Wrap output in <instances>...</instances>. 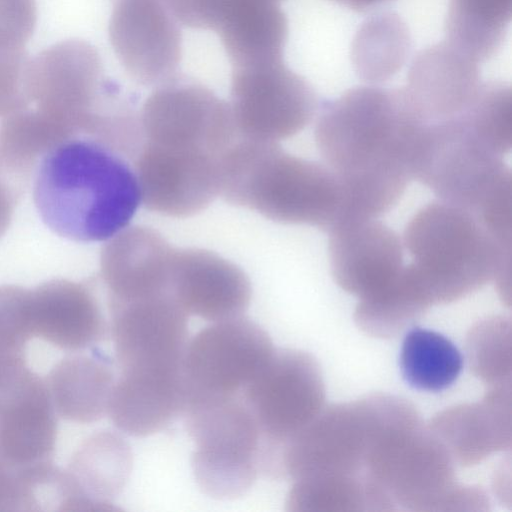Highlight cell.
Listing matches in <instances>:
<instances>
[{"label": "cell", "mask_w": 512, "mask_h": 512, "mask_svg": "<svg viewBox=\"0 0 512 512\" xmlns=\"http://www.w3.org/2000/svg\"><path fill=\"white\" fill-rule=\"evenodd\" d=\"M454 462L423 423L388 433L370 452L365 476L397 505L418 512L488 510L476 487L456 482Z\"/></svg>", "instance_id": "5"}, {"label": "cell", "mask_w": 512, "mask_h": 512, "mask_svg": "<svg viewBox=\"0 0 512 512\" xmlns=\"http://www.w3.org/2000/svg\"><path fill=\"white\" fill-rule=\"evenodd\" d=\"M177 22L193 29L213 30L241 6L281 0H162Z\"/></svg>", "instance_id": "35"}, {"label": "cell", "mask_w": 512, "mask_h": 512, "mask_svg": "<svg viewBox=\"0 0 512 512\" xmlns=\"http://www.w3.org/2000/svg\"><path fill=\"white\" fill-rule=\"evenodd\" d=\"M491 150L500 156L512 147V90L502 81L481 83L465 111L459 115Z\"/></svg>", "instance_id": "34"}, {"label": "cell", "mask_w": 512, "mask_h": 512, "mask_svg": "<svg viewBox=\"0 0 512 512\" xmlns=\"http://www.w3.org/2000/svg\"><path fill=\"white\" fill-rule=\"evenodd\" d=\"M511 335V320L506 316H489L471 327L465 350L475 377L490 386L511 382Z\"/></svg>", "instance_id": "33"}, {"label": "cell", "mask_w": 512, "mask_h": 512, "mask_svg": "<svg viewBox=\"0 0 512 512\" xmlns=\"http://www.w3.org/2000/svg\"><path fill=\"white\" fill-rule=\"evenodd\" d=\"M133 467L128 442L112 431L87 437L63 469L65 511H114V500L124 490Z\"/></svg>", "instance_id": "24"}, {"label": "cell", "mask_w": 512, "mask_h": 512, "mask_svg": "<svg viewBox=\"0 0 512 512\" xmlns=\"http://www.w3.org/2000/svg\"><path fill=\"white\" fill-rule=\"evenodd\" d=\"M174 253L175 248L149 227H126L108 239L100 254L108 302L173 294Z\"/></svg>", "instance_id": "20"}, {"label": "cell", "mask_w": 512, "mask_h": 512, "mask_svg": "<svg viewBox=\"0 0 512 512\" xmlns=\"http://www.w3.org/2000/svg\"><path fill=\"white\" fill-rule=\"evenodd\" d=\"M274 352L267 332L244 316L213 322L188 341L183 361L185 402L241 395Z\"/></svg>", "instance_id": "12"}, {"label": "cell", "mask_w": 512, "mask_h": 512, "mask_svg": "<svg viewBox=\"0 0 512 512\" xmlns=\"http://www.w3.org/2000/svg\"><path fill=\"white\" fill-rule=\"evenodd\" d=\"M222 159L143 142L133 161L141 203L169 217L185 218L201 212L220 194Z\"/></svg>", "instance_id": "15"}, {"label": "cell", "mask_w": 512, "mask_h": 512, "mask_svg": "<svg viewBox=\"0 0 512 512\" xmlns=\"http://www.w3.org/2000/svg\"><path fill=\"white\" fill-rule=\"evenodd\" d=\"M0 172V238L8 230L16 205V190Z\"/></svg>", "instance_id": "38"}, {"label": "cell", "mask_w": 512, "mask_h": 512, "mask_svg": "<svg viewBox=\"0 0 512 512\" xmlns=\"http://www.w3.org/2000/svg\"><path fill=\"white\" fill-rule=\"evenodd\" d=\"M229 106L240 137L277 142L305 128L319 100L304 77L278 61L233 68Z\"/></svg>", "instance_id": "11"}, {"label": "cell", "mask_w": 512, "mask_h": 512, "mask_svg": "<svg viewBox=\"0 0 512 512\" xmlns=\"http://www.w3.org/2000/svg\"><path fill=\"white\" fill-rule=\"evenodd\" d=\"M219 196L276 222L327 231L344 216L336 175L324 164L289 154L277 142L240 137L222 159Z\"/></svg>", "instance_id": "3"}, {"label": "cell", "mask_w": 512, "mask_h": 512, "mask_svg": "<svg viewBox=\"0 0 512 512\" xmlns=\"http://www.w3.org/2000/svg\"><path fill=\"white\" fill-rule=\"evenodd\" d=\"M115 381L111 361L98 351L61 359L45 379L56 414L82 424L108 413Z\"/></svg>", "instance_id": "25"}, {"label": "cell", "mask_w": 512, "mask_h": 512, "mask_svg": "<svg viewBox=\"0 0 512 512\" xmlns=\"http://www.w3.org/2000/svg\"><path fill=\"white\" fill-rule=\"evenodd\" d=\"M425 124L404 88L358 86L323 104L315 143L342 187L343 219L377 218L398 203Z\"/></svg>", "instance_id": "1"}, {"label": "cell", "mask_w": 512, "mask_h": 512, "mask_svg": "<svg viewBox=\"0 0 512 512\" xmlns=\"http://www.w3.org/2000/svg\"><path fill=\"white\" fill-rule=\"evenodd\" d=\"M108 307L120 373L183 377L188 315L173 294L108 302Z\"/></svg>", "instance_id": "13"}, {"label": "cell", "mask_w": 512, "mask_h": 512, "mask_svg": "<svg viewBox=\"0 0 512 512\" xmlns=\"http://www.w3.org/2000/svg\"><path fill=\"white\" fill-rule=\"evenodd\" d=\"M36 19L34 0H0V49L25 48Z\"/></svg>", "instance_id": "37"}, {"label": "cell", "mask_w": 512, "mask_h": 512, "mask_svg": "<svg viewBox=\"0 0 512 512\" xmlns=\"http://www.w3.org/2000/svg\"><path fill=\"white\" fill-rule=\"evenodd\" d=\"M123 91L105 75L92 44L69 39L30 58L24 108L37 111L72 137H91Z\"/></svg>", "instance_id": "8"}, {"label": "cell", "mask_w": 512, "mask_h": 512, "mask_svg": "<svg viewBox=\"0 0 512 512\" xmlns=\"http://www.w3.org/2000/svg\"><path fill=\"white\" fill-rule=\"evenodd\" d=\"M129 161L84 135L58 145L35 171L33 198L42 221L76 242L106 241L118 234L141 203Z\"/></svg>", "instance_id": "2"}, {"label": "cell", "mask_w": 512, "mask_h": 512, "mask_svg": "<svg viewBox=\"0 0 512 512\" xmlns=\"http://www.w3.org/2000/svg\"><path fill=\"white\" fill-rule=\"evenodd\" d=\"M26 311L31 338L66 351L102 342L108 323L91 282L53 279L27 289Z\"/></svg>", "instance_id": "19"}, {"label": "cell", "mask_w": 512, "mask_h": 512, "mask_svg": "<svg viewBox=\"0 0 512 512\" xmlns=\"http://www.w3.org/2000/svg\"><path fill=\"white\" fill-rule=\"evenodd\" d=\"M431 306L409 265L382 292L360 299L356 325L366 334L391 338L420 320Z\"/></svg>", "instance_id": "30"}, {"label": "cell", "mask_w": 512, "mask_h": 512, "mask_svg": "<svg viewBox=\"0 0 512 512\" xmlns=\"http://www.w3.org/2000/svg\"><path fill=\"white\" fill-rule=\"evenodd\" d=\"M463 367L458 348L442 334L416 327L402 343L400 370L411 387L440 392L451 386Z\"/></svg>", "instance_id": "31"}, {"label": "cell", "mask_w": 512, "mask_h": 512, "mask_svg": "<svg viewBox=\"0 0 512 512\" xmlns=\"http://www.w3.org/2000/svg\"><path fill=\"white\" fill-rule=\"evenodd\" d=\"M172 293L187 315L211 322L243 316L252 288L236 264L200 248L175 249Z\"/></svg>", "instance_id": "21"}, {"label": "cell", "mask_w": 512, "mask_h": 512, "mask_svg": "<svg viewBox=\"0 0 512 512\" xmlns=\"http://www.w3.org/2000/svg\"><path fill=\"white\" fill-rule=\"evenodd\" d=\"M286 500L292 512L373 511L364 475H320L293 481Z\"/></svg>", "instance_id": "32"}, {"label": "cell", "mask_w": 512, "mask_h": 512, "mask_svg": "<svg viewBox=\"0 0 512 512\" xmlns=\"http://www.w3.org/2000/svg\"><path fill=\"white\" fill-rule=\"evenodd\" d=\"M143 142L223 157L239 139L229 103L202 83L176 75L140 109Z\"/></svg>", "instance_id": "10"}, {"label": "cell", "mask_w": 512, "mask_h": 512, "mask_svg": "<svg viewBox=\"0 0 512 512\" xmlns=\"http://www.w3.org/2000/svg\"><path fill=\"white\" fill-rule=\"evenodd\" d=\"M373 426L371 395L324 407L284 446L281 478L295 481L320 475H361Z\"/></svg>", "instance_id": "14"}, {"label": "cell", "mask_w": 512, "mask_h": 512, "mask_svg": "<svg viewBox=\"0 0 512 512\" xmlns=\"http://www.w3.org/2000/svg\"><path fill=\"white\" fill-rule=\"evenodd\" d=\"M56 416L45 379L26 363L0 372V456L20 467L52 462Z\"/></svg>", "instance_id": "17"}, {"label": "cell", "mask_w": 512, "mask_h": 512, "mask_svg": "<svg viewBox=\"0 0 512 512\" xmlns=\"http://www.w3.org/2000/svg\"><path fill=\"white\" fill-rule=\"evenodd\" d=\"M502 158L457 116L424 125L412 176L439 200L478 217L497 200L512 195L511 171Z\"/></svg>", "instance_id": "6"}, {"label": "cell", "mask_w": 512, "mask_h": 512, "mask_svg": "<svg viewBox=\"0 0 512 512\" xmlns=\"http://www.w3.org/2000/svg\"><path fill=\"white\" fill-rule=\"evenodd\" d=\"M512 17V0H449L446 41L484 62L502 48Z\"/></svg>", "instance_id": "29"}, {"label": "cell", "mask_w": 512, "mask_h": 512, "mask_svg": "<svg viewBox=\"0 0 512 512\" xmlns=\"http://www.w3.org/2000/svg\"><path fill=\"white\" fill-rule=\"evenodd\" d=\"M404 244L431 305L457 301L494 281L500 299L510 306L511 251L472 212L441 200L429 203L408 222Z\"/></svg>", "instance_id": "4"}, {"label": "cell", "mask_w": 512, "mask_h": 512, "mask_svg": "<svg viewBox=\"0 0 512 512\" xmlns=\"http://www.w3.org/2000/svg\"><path fill=\"white\" fill-rule=\"evenodd\" d=\"M481 83L478 62L444 41L415 55L404 89L424 122L434 123L461 115Z\"/></svg>", "instance_id": "22"}, {"label": "cell", "mask_w": 512, "mask_h": 512, "mask_svg": "<svg viewBox=\"0 0 512 512\" xmlns=\"http://www.w3.org/2000/svg\"><path fill=\"white\" fill-rule=\"evenodd\" d=\"M35 465L20 467L0 456V511H35Z\"/></svg>", "instance_id": "36"}, {"label": "cell", "mask_w": 512, "mask_h": 512, "mask_svg": "<svg viewBox=\"0 0 512 512\" xmlns=\"http://www.w3.org/2000/svg\"><path fill=\"white\" fill-rule=\"evenodd\" d=\"M453 462L469 467L511 447V382L490 386L477 403L439 412L426 425Z\"/></svg>", "instance_id": "23"}, {"label": "cell", "mask_w": 512, "mask_h": 512, "mask_svg": "<svg viewBox=\"0 0 512 512\" xmlns=\"http://www.w3.org/2000/svg\"><path fill=\"white\" fill-rule=\"evenodd\" d=\"M328 251L335 282L359 299L385 290L404 267L399 236L375 218L338 222L329 230Z\"/></svg>", "instance_id": "18"}, {"label": "cell", "mask_w": 512, "mask_h": 512, "mask_svg": "<svg viewBox=\"0 0 512 512\" xmlns=\"http://www.w3.org/2000/svg\"><path fill=\"white\" fill-rule=\"evenodd\" d=\"M411 35L406 22L393 11L367 18L351 43V63L364 82L379 84L391 79L406 63Z\"/></svg>", "instance_id": "28"}, {"label": "cell", "mask_w": 512, "mask_h": 512, "mask_svg": "<svg viewBox=\"0 0 512 512\" xmlns=\"http://www.w3.org/2000/svg\"><path fill=\"white\" fill-rule=\"evenodd\" d=\"M233 68L283 61L288 21L279 4L239 7L215 31Z\"/></svg>", "instance_id": "27"}, {"label": "cell", "mask_w": 512, "mask_h": 512, "mask_svg": "<svg viewBox=\"0 0 512 512\" xmlns=\"http://www.w3.org/2000/svg\"><path fill=\"white\" fill-rule=\"evenodd\" d=\"M184 404V380L119 374L107 414L122 432L144 437L168 426L182 414Z\"/></svg>", "instance_id": "26"}, {"label": "cell", "mask_w": 512, "mask_h": 512, "mask_svg": "<svg viewBox=\"0 0 512 512\" xmlns=\"http://www.w3.org/2000/svg\"><path fill=\"white\" fill-rule=\"evenodd\" d=\"M241 396L260 429L262 470L280 477L284 446L324 408L320 366L306 352L275 350Z\"/></svg>", "instance_id": "9"}, {"label": "cell", "mask_w": 512, "mask_h": 512, "mask_svg": "<svg viewBox=\"0 0 512 512\" xmlns=\"http://www.w3.org/2000/svg\"><path fill=\"white\" fill-rule=\"evenodd\" d=\"M182 414L195 442L191 465L199 488L220 500L243 496L261 470L262 438L242 396L191 398Z\"/></svg>", "instance_id": "7"}, {"label": "cell", "mask_w": 512, "mask_h": 512, "mask_svg": "<svg viewBox=\"0 0 512 512\" xmlns=\"http://www.w3.org/2000/svg\"><path fill=\"white\" fill-rule=\"evenodd\" d=\"M111 46L129 77L157 87L175 77L182 54L179 23L162 0H112Z\"/></svg>", "instance_id": "16"}, {"label": "cell", "mask_w": 512, "mask_h": 512, "mask_svg": "<svg viewBox=\"0 0 512 512\" xmlns=\"http://www.w3.org/2000/svg\"><path fill=\"white\" fill-rule=\"evenodd\" d=\"M355 12H366L391 0H331Z\"/></svg>", "instance_id": "39"}]
</instances>
